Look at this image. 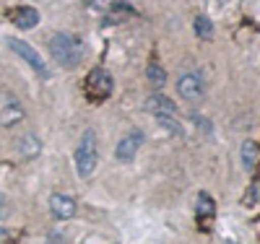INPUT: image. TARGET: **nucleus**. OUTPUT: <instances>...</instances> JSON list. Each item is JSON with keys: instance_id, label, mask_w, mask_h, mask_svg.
Listing matches in <instances>:
<instances>
[{"instance_id": "nucleus-1", "label": "nucleus", "mask_w": 260, "mask_h": 244, "mask_svg": "<svg viewBox=\"0 0 260 244\" xmlns=\"http://www.w3.org/2000/svg\"><path fill=\"white\" fill-rule=\"evenodd\" d=\"M50 52H52V60L60 65V68L73 71V68H78L81 60H83V42L76 34L57 31L50 39Z\"/></svg>"}, {"instance_id": "nucleus-2", "label": "nucleus", "mask_w": 260, "mask_h": 244, "mask_svg": "<svg viewBox=\"0 0 260 244\" xmlns=\"http://www.w3.org/2000/svg\"><path fill=\"white\" fill-rule=\"evenodd\" d=\"M73 164H76V171L81 180H89V177L96 171V164H99V143H96V132L94 130H83V135L76 146V153H73Z\"/></svg>"}, {"instance_id": "nucleus-3", "label": "nucleus", "mask_w": 260, "mask_h": 244, "mask_svg": "<svg viewBox=\"0 0 260 244\" xmlns=\"http://www.w3.org/2000/svg\"><path fill=\"white\" fill-rule=\"evenodd\" d=\"M112 88H115V78L110 76V71L94 68L89 76H86V94H89L91 101H104V99H110Z\"/></svg>"}, {"instance_id": "nucleus-4", "label": "nucleus", "mask_w": 260, "mask_h": 244, "mask_svg": "<svg viewBox=\"0 0 260 244\" xmlns=\"http://www.w3.org/2000/svg\"><path fill=\"white\" fill-rule=\"evenodd\" d=\"M24 117L26 112L18 96L11 91H0V127H16L18 122H24Z\"/></svg>"}, {"instance_id": "nucleus-5", "label": "nucleus", "mask_w": 260, "mask_h": 244, "mask_svg": "<svg viewBox=\"0 0 260 244\" xmlns=\"http://www.w3.org/2000/svg\"><path fill=\"white\" fill-rule=\"evenodd\" d=\"M143 141H146V135H143V130H138V127L125 132V135L117 141V146H115V159L122 161V164H130V161L138 156Z\"/></svg>"}, {"instance_id": "nucleus-6", "label": "nucleus", "mask_w": 260, "mask_h": 244, "mask_svg": "<svg viewBox=\"0 0 260 244\" xmlns=\"http://www.w3.org/2000/svg\"><path fill=\"white\" fill-rule=\"evenodd\" d=\"M8 47H11V50H13L21 60H24L26 65H31V68H34V71H37L42 78H47V76H50V71H47V62L39 57V52L31 47V44L21 42V39H8Z\"/></svg>"}, {"instance_id": "nucleus-7", "label": "nucleus", "mask_w": 260, "mask_h": 244, "mask_svg": "<svg viewBox=\"0 0 260 244\" xmlns=\"http://www.w3.org/2000/svg\"><path fill=\"white\" fill-rule=\"evenodd\" d=\"M203 91H206V86H203V78L201 73H182L180 81H177V94L187 101H198L203 99Z\"/></svg>"}, {"instance_id": "nucleus-8", "label": "nucleus", "mask_w": 260, "mask_h": 244, "mask_svg": "<svg viewBox=\"0 0 260 244\" xmlns=\"http://www.w3.org/2000/svg\"><path fill=\"white\" fill-rule=\"evenodd\" d=\"M76 200L71 195H65V192H52V197H50V211H52V216L55 218H60V221H68V218H73L76 216Z\"/></svg>"}, {"instance_id": "nucleus-9", "label": "nucleus", "mask_w": 260, "mask_h": 244, "mask_svg": "<svg viewBox=\"0 0 260 244\" xmlns=\"http://www.w3.org/2000/svg\"><path fill=\"white\" fill-rule=\"evenodd\" d=\"M8 18L13 21V26L26 31V29H34L39 24V11L37 8H29V6H18V8H13L8 13Z\"/></svg>"}, {"instance_id": "nucleus-10", "label": "nucleus", "mask_w": 260, "mask_h": 244, "mask_svg": "<svg viewBox=\"0 0 260 244\" xmlns=\"http://www.w3.org/2000/svg\"><path fill=\"white\" fill-rule=\"evenodd\" d=\"M146 109L151 115H177V107L172 99H167L164 94H154L146 99Z\"/></svg>"}, {"instance_id": "nucleus-11", "label": "nucleus", "mask_w": 260, "mask_h": 244, "mask_svg": "<svg viewBox=\"0 0 260 244\" xmlns=\"http://www.w3.org/2000/svg\"><path fill=\"white\" fill-rule=\"evenodd\" d=\"M18 153H21V159H26V161L37 159L42 153V141L34 135V132H26V135L18 141Z\"/></svg>"}, {"instance_id": "nucleus-12", "label": "nucleus", "mask_w": 260, "mask_h": 244, "mask_svg": "<svg viewBox=\"0 0 260 244\" xmlns=\"http://www.w3.org/2000/svg\"><path fill=\"white\" fill-rule=\"evenodd\" d=\"M257 161H260V148H257V143H255V141H245V143H242V166H245V171H255Z\"/></svg>"}, {"instance_id": "nucleus-13", "label": "nucleus", "mask_w": 260, "mask_h": 244, "mask_svg": "<svg viewBox=\"0 0 260 244\" xmlns=\"http://www.w3.org/2000/svg\"><path fill=\"white\" fill-rule=\"evenodd\" d=\"M156 122L169 132L172 138H185V130H182V125H180V120H177V115H156Z\"/></svg>"}, {"instance_id": "nucleus-14", "label": "nucleus", "mask_w": 260, "mask_h": 244, "mask_svg": "<svg viewBox=\"0 0 260 244\" xmlns=\"http://www.w3.org/2000/svg\"><path fill=\"white\" fill-rule=\"evenodd\" d=\"M213 211H216L213 197H211L208 192H201V195H198V200H195V216H198V218H211Z\"/></svg>"}, {"instance_id": "nucleus-15", "label": "nucleus", "mask_w": 260, "mask_h": 244, "mask_svg": "<svg viewBox=\"0 0 260 244\" xmlns=\"http://www.w3.org/2000/svg\"><path fill=\"white\" fill-rule=\"evenodd\" d=\"M146 76H148V83L154 86V88H164V83H167V73H164L161 65L151 62V65H148V71H146Z\"/></svg>"}, {"instance_id": "nucleus-16", "label": "nucleus", "mask_w": 260, "mask_h": 244, "mask_svg": "<svg viewBox=\"0 0 260 244\" xmlns=\"http://www.w3.org/2000/svg\"><path fill=\"white\" fill-rule=\"evenodd\" d=\"M192 26H195V34H198L201 39H211L213 37V24H211L208 16H198Z\"/></svg>"}, {"instance_id": "nucleus-17", "label": "nucleus", "mask_w": 260, "mask_h": 244, "mask_svg": "<svg viewBox=\"0 0 260 244\" xmlns=\"http://www.w3.org/2000/svg\"><path fill=\"white\" fill-rule=\"evenodd\" d=\"M255 203H260V174L252 180L250 192H247V197H245V205H247V208H250V205H255Z\"/></svg>"}, {"instance_id": "nucleus-18", "label": "nucleus", "mask_w": 260, "mask_h": 244, "mask_svg": "<svg viewBox=\"0 0 260 244\" xmlns=\"http://www.w3.org/2000/svg\"><path fill=\"white\" fill-rule=\"evenodd\" d=\"M8 213H11V203H8V197L0 192V218H6Z\"/></svg>"}, {"instance_id": "nucleus-19", "label": "nucleus", "mask_w": 260, "mask_h": 244, "mask_svg": "<svg viewBox=\"0 0 260 244\" xmlns=\"http://www.w3.org/2000/svg\"><path fill=\"white\" fill-rule=\"evenodd\" d=\"M6 241H8V231L0 226V244H6Z\"/></svg>"}]
</instances>
